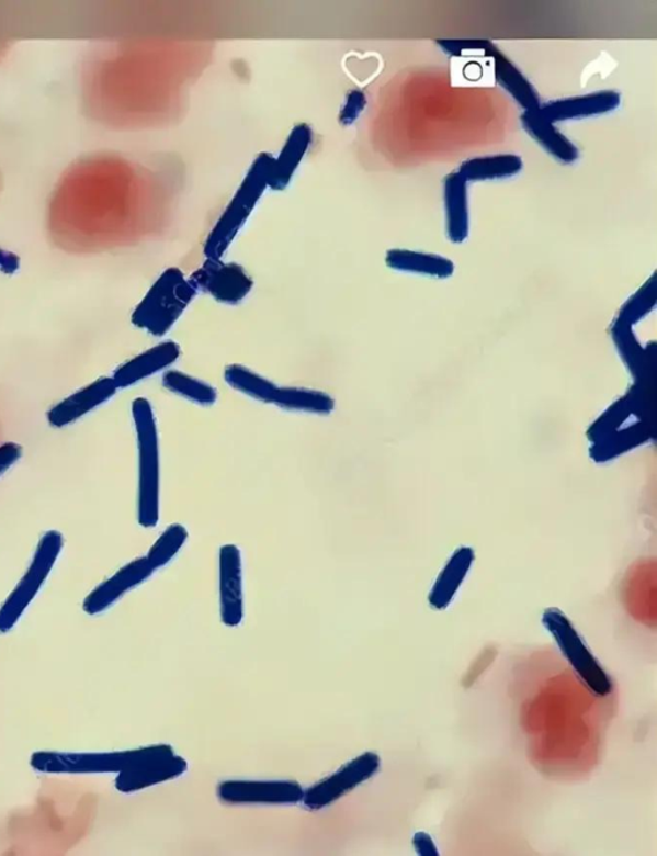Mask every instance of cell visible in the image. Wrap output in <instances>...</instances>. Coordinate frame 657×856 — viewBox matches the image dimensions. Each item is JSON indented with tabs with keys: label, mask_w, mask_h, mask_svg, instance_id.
<instances>
[{
	"label": "cell",
	"mask_w": 657,
	"mask_h": 856,
	"mask_svg": "<svg viewBox=\"0 0 657 856\" xmlns=\"http://www.w3.org/2000/svg\"><path fill=\"white\" fill-rule=\"evenodd\" d=\"M180 354V346L177 342L165 340V342L149 348L121 365L112 376L113 382L116 383L118 390L128 388V386L146 381L161 371L169 370L175 365Z\"/></svg>",
	"instance_id": "obj_15"
},
{
	"label": "cell",
	"mask_w": 657,
	"mask_h": 856,
	"mask_svg": "<svg viewBox=\"0 0 657 856\" xmlns=\"http://www.w3.org/2000/svg\"><path fill=\"white\" fill-rule=\"evenodd\" d=\"M546 627L558 642L564 655L576 669L578 676L584 679L586 686L594 695L608 696L613 691V684L605 671H603L596 658L589 653L579 635L573 630L568 619L556 610H550L545 613Z\"/></svg>",
	"instance_id": "obj_6"
},
{
	"label": "cell",
	"mask_w": 657,
	"mask_h": 856,
	"mask_svg": "<svg viewBox=\"0 0 657 856\" xmlns=\"http://www.w3.org/2000/svg\"><path fill=\"white\" fill-rule=\"evenodd\" d=\"M414 846L417 848V852L419 855L422 856H435L438 855L437 847L430 838V836L427 835V833L419 832L414 837Z\"/></svg>",
	"instance_id": "obj_26"
},
{
	"label": "cell",
	"mask_w": 657,
	"mask_h": 856,
	"mask_svg": "<svg viewBox=\"0 0 657 856\" xmlns=\"http://www.w3.org/2000/svg\"><path fill=\"white\" fill-rule=\"evenodd\" d=\"M467 181L458 172L444 179L445 210H448L449 236L453 241H463L467 236Z\"/></svg>",
	"instance_id": "obj_21"
},
{
	"label": "cell",
	"mask_w": 657,
	"mask_h": 856,
	"mask_svg": "<svg viewBox=\"0 0 657 856\" xmlns=\"http://www.w3.org/2000/svg\"><path fill=\"white\" fill-rule=\"evenodd\" d=\"M224 381L231 390L259 403L273 405L279 385L254 370L233 363L224 370Z\"/></svg>",
	"instance_id": "obj_18"
},
{
	"label": "cell",
	"mask_w": 657,
	"mask_h": 856,
	"mask_svg": "<svg viewBox=\"0 0 657 856\" xmlns=\"http://www.w3.org/2000/svg\"><path fill=\"white\" fill-rule=\"evenodd\" d=\"M218 596L223 623L237 627L245 618L243 559L236 544H224L218 552Z\"/></svg>",
	"instance_id": "obj_9"
},
{
	"label": "cell",
	"mask_w": 657,
	"mask_h": 856,
	"mask_svg": "<svg viewBox=\"0 0 657 856\" xmlns=\"http://www.w3.org/2000/svg\"><path fill=\"white\" fill-rule=\"evenodd\" d=\"M523 160L513 155L473 158L460 166L458 173L466 181L501 180L518 176Z\"/></svg>",
	"instance_id": "obj_19"
},
{
	"label": "cell",
	"mask_w": 657,
	"mask_h": 856,
	"mask_svg": "<svg viewBox=\"0 0 657 856\" xmlns=\"http://www.w3.org/2000/svg\"><path fill=\"white\" fill-rule=\"evenodd\" d=\"M162 384L166 390L178 397L199 406H214L217 401V391L214 385L202 379L183 373V371L169 369L162 375Z\"/></svg>",
	"instance_id": "obj_22"
},
{
	"label": "cell",
	"mask_w": 657,
	"mask_h": 856,
	"mask_svg": "<svg viewBox=\"0 0 657 856\" xmlns=\"http://www.w3.org/2000/svg\"><path fill=\"white\" fill-rule=\"evenodd\" d=\"M388 263L397 270L421 272L432 277H449L453 271L452 262L442 257L407 251H392L388 255Z\"/></svg>",
	"instance_id": "obj_23"
},
{
	"label": "cell",
	"mask_w": 657,
	"mask_h": 856,
	"mask_svg": "<svg viewBox=\"0 0 657 856\" xmlns=\"http://www.w3.org/2000/svg\"><path fill=\"white\" fill-rule=\"evenodd\" d=\"M195 294L191 280L178 270H169L135 308L133 324L149 335L163 337L175 327Z\"/></svg>",
	"instance_id": "obj_3"
},
{
	"label": "cell",
	"mask_w": 657,
	"mask_h": 856,
	"mask_svg": "<svg viewBox=\"0 0 657 856\" xmlns=\"http://www.w3.org/2000/svg\"><path fill=\"white\" fill-rule=\"evenodd\" d=\"M381 768V757L375 753H365L343 765L333 775L321 779L305 791L304 806L309 810L328 808L344 795L356 789L372 778Z\"/></svg>",
	"instance_id": "obj_7"
},
{
	"label": "cell",
	"mask_w": 657,
	"mask_h": 856,
	"mask_svg": "<svg viewBox=\"0 0 657 856\" xmlns=\"http://www.w3.org/2000/svg\"><path fill=\"white\" fill-rule=\"evenodd\" d=\"M118 388L112 378L98 379L92 384L73 393V395L60 401L48 413V421L52 427L65 428L70 424L84 418L95 408L109 403L116 395Z\"/></svg>",
	"instance_id": "obj_13"
},
{
	"label": "cell",
	"mask_w": 657,
	"mask_h": 856,
	"mask_svg": "<svg viewBox=\"0 0 657 856\" xmlns=\"http://www.w3.org/2000/svg\"><path fill=\"white\" fill-rule=\"evenodd\" d=\"M196 291H203L226 305H237L243 301L252 282L243 270L236 264L208 262L191 280Z\"/></svg>",
	"instance_id": "obj_12"
},
{
	"label": "cell",
	"mask_w": 657,
	"mask_h": 856,
	"mask_svg": "<svg viewBox=\"0 0 657 856\" xmlns=\"http://www.w3.org/2000/svg\"><path fill=\"white\" fill-rule=\"evenodd\" d=\"M63 549L64 536L58 530H49L41 538L24 577L0 608V633L10 632L16 627L55 570Z\"/></svg>",
	"instance_id": "obj_4"
},
{
	"label": "cell",
	"mask_w": 657,
	"mask_h": 856,
	"mask_svg": "<svg viewBox=\"0 0 657 856\" xmlns=\"http://www.w3.org/2000/svg\"><path fill=\"white\" fill-rule=\"evenodd\" d=\"M22 454L21 446L13 442H7L0 446V476L9 472L16 464Z\"/></svg>",
	"instance_id": "obj_25"
},
{
	"label": "cell",
	"mask_w": 657,
	"mask_h": 856,
	"mask_svg": "<svg viewBox=\"0 0 657 856\" xmlns=\"http://www.w3.org/2000/svg\"><path fill=\"white\" fill-rule=\"evenodd\" d=\"M140 171L123 158L95 155L67 169L53 191L47 225L67 252L102 251L124 236L131 207L140 193Z\"/></svg>",
	"instance_id": "obj_1"
},
{
	"label": "cell",
	"mask_w": 657,
	"mask_h": 856,
	"mask_svg": "<svg viewBox=\"0 0 657 856\" xmlns=\"http://www.w3.org/2000/svg\"><path fill=\"white\" fill-rule=\"evenodd\" d=\"M494 58L496 79L506 92L510 93L513 100L525 109V112L539 110L540 97L531 82L501 53L496 50Z\"/></svg>",
	"instance_id": "obj_20"
},
{
	"label": "cell",
	"mask_w": 657,
	"mask_h": 856,
	"mask_svg": "<svg viewBox=\"0 0 657 856\" xmlns=\"http://www.w3.org/2000/svg\"><path fill=\"white\" fill-rule=\"evenodd\" d=\"M155 746H147L126 752L112 753H59L37 752L33 754L32 767L47 775H102V773H118L145 759L154 752Z\"/></svg>",
	"instance_id": "obj_5"
},
{
	"label": "cell",
	"mask_w": 657,
	"mask_h": 856,
	"mask_svg": "<svg viewBox=\"0 0 657 856\" xmlns=\"http://www.w3.org/2000/svg\"><path fill=\"white\" fill-rule=\"evenodd\" d=\"M155 572L146 556L135 559L94 588L82 602V608L89 616H98L152 577Z\"/></svg>",
	"instance_id": "obj_11"
},
{
	"label": "cell",
	"mask_w": 657,
	"mask_h": 856,
	"mask_svg": "<svg viewBox=\"0 0 657 856\" xmlns=\"http://www.w3.org/2000/svg\"><path fill=\"white\" fill-rule=\"evenodd\" d=\"M186 769L188 763L171 746L156 745L145 759L118 773L115 785L120 792H137L183 776Z\"/></svg>",
	"instance_id": "obj_8"
},
{
	"label": "cell",
	"mask_w": 657,
	"mask_h": 856,
	"mask_svg": "<svg viewBox=\"0 0 657 856\" xmlns=\"http://www.w3.org/2000/svg\"><path fill=\"white\" fill-rule=\"evenodd\" d=\"M138 446V522L155 528L161 513V451L154 407L145 397L132 405Z\"/></svg>",
	"instance_id": "obj_2"
},
{
	"label": "cell",
	"mask_w": 657,
	"mask_h": 856,
	"mask_svg": "<svg viewBox=\"0 0 657 856\" xmlns=\"http://www.w3.org/2000/svg\"><path fill=\"white\" fill-rule=\"evenodd\" d=\"M619 105H621V95L613 90H603L599 93L551 101L541 104L537 111L541 116L555 125L562 121L608 115L618 110Z\"/></svg>",
	"instance_id": "obj_14"
},
{
	"label": "cell",
	"mask_w": 657,
	"mask_h": 856,
	"mask_svg": "<svg viewBox=\"0 0 657 856\" xmlns=\"http://www.w3.org/2000/svg\"><path fill=\"white\" fill-rule=\"evenodd\" d=\"M188 537L189 533L186 528L179 525V522H175V525H171L163 530L146 555L150 565L155 567V571L161 570V567L172 562V559L184 548Z\"/></svg>",
	"instance_id": "obj_24"
},
{
	"label": "cell",
	"mask_w": 657,
	"mask_h": 856,
	"mask_svg": "<svg viewBox=\"0 0 657 856\" xmlns=\"http://www.w3.org/2000/svg\"><path fill=\"white\" fill-rule=\"evenodd\" d=\"M273 405L284 412L327 416L336 410L333 397L319 390L305 386L279 385Z\"/></svg>",
	"instance_id": "obj_17"
},
{
	"label": "cell",
	"mask_w": 657,
	"mask_h": 856,
	"mask_svg": "<svg viewBox=\"0 0 657 856\" xmlns=\"http://www.w3.org/2000/svg\"><path fill=\"white\" fill-rule=\"evenodd\" d=\"M218 798L228 804H297L305 790L294 781H225Z\"/></svg>",
	"instance_id": "obj_10"
},
{
	"label": "cell",
	"mask_w": 657,
	"mask_h": 856,
	"mask_svg": "<svg viewBox=\"0 0 657 856\" xmlns=\"http://www.w3.org/2000/svg\"><path fill=\"white\" fill-rule=\"evenodd\" d=\"M521 125L532 136V139L537 142L557 161L573 164L578 160V148L558 132L553 123L541 116L537 110L524 112V115L521 116Z\"/></svg>",
	"instance_id": "obj_16"
}]
</instances>
